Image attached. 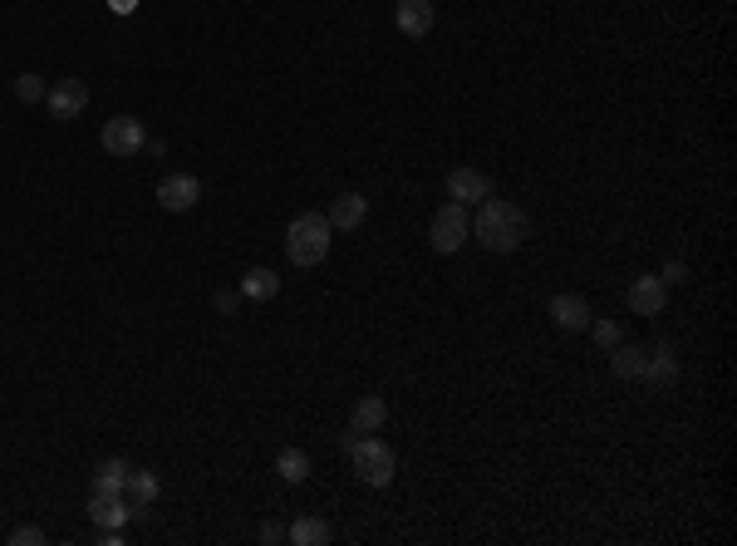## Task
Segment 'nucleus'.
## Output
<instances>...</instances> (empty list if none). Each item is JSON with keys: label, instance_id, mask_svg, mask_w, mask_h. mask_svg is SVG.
<instances>
[{"label": "nucleus", "instance_id": "obj_29", "mask_svg": "<svg viewBox=\"0 0 737 546\" xmlns=\"http://www.w3.org/2000/svg\"><path fill=\"white\" fill-rule=\"evenodd\" d=\"M109 10H114V15H133V10H138V0H109Z\"/></svg>", "mask_w": 737, "mask_h": 546}, {"label": "nucleus", "instance_id": "obj_2", "mask_svg": "<svg viewBox=\"0 0 737 546\" xmlns=\"http://www.w3.org/2000/svg\"><path fill=\"white\" fill-rule=\"evenodd\" d=\"M330 242H335V227H330L325 212H300L285 227V256H290V266H305V271L320 266L330 256Z\"/></svg>", "mask_w": 737, "mask_h": 546}, {"label": "nucleus", "instance_id": "obj_7", "mask_svg": "<svg viewBox=\"0 0 737 546\" xmlns=\"http://www.w3.org/2000/svg\"><path fill=\"white\" fill-rule=\"evenodd\" d=\"M202 202V182L192 173H172V178L158 182V207L163 212H192Z\"/></svg>", "mask_w": 737, "mask_h": 546}, {"label": "nucleus", "instance_id": "obj_23", "mask_svg": "<svg viewBox=\"0 0 737 546\" xmlns=\"http://www.w3.org/2000/svg\"><path fill=\"white\" fill-rule=\"evenodd\" d=\"M45 94H50V84H45L40 74H20V79H15V99H20V104H40Z\"/></svg>", "mask_w": 737, "mask_h": 546}, {"label": "nucleus", "instance_id": "obj_14", "mask_svg": "<svg viewBox=\"0 0 737 546\" xmlns=\"http://www.w3.org/2000/svg\"><path fill=\"white\" fill-rule=\"evenodd\" d=\"M551 320L561 330H585L590 325V301L575 296V291H561V296H551Z\"/></svg>", "mask_w": 737, "mask_h": 546}, {"label": "nucleus", "instance_id": "obj_4", "mask_svg": "<svg viewBox=\"0 0 737 546\" xmlns=\"http://www.w3.org/2000/svg\"><path fill=\"white\" fill-rule=\"evenodd\" d=\"M467 237H472V217H467V207H462V202H443V207L433 212V222H428V246H433L438 256H453Z\"/></svg>", "mask_w": 737, "mask_h": 546}, {"label": "nucleus", "instance_id": "obj_11", "mask_svg": "<svg viewBox=\"0 0 737 546\" xmlns=\"http://www.w3.org/2000/svg\"><path fill=\"white\" fill-rule=\"evenodd\" d=\"M325 217H330L335 232H359V227L369 222V197H364V192H340V197L330 202Z\"/></svg>", "mask_w": 737, "mask_h": 546}, {"label": "nucleus", "instance_id": "obj_17", "mask_svg": "<svg viewBox=\"0 0 737 546\" xmlns=\"http://www.w3.org/2000/svg\"><path fill=\"white\" fill-rule=\"evenodd\" d=\"M330 537H335V527H330L325 517H315V512H310V517H295V522L285 527V542H295V546H325Z\"/></svg>", "mask_w": 737, "mask_h": 546}, {"label": "nucleus", "instance_id": "obj_9", "mask_svg": "<svg viewBox=\"0 0 737 546\" xmlns=\"http://www.w3.org/2000/svg\"><path fill=\"white\" fill-rule=\"evenodd\" d=\"M639 384H649V389H674V384H679V355H674L669 345L644 350V374H639Z\"/></svg>", "mask_w": 737, "mask_h": 546}, {"label": "nucleus", "instance_id": "obj_6", "mask_svg": "<svg viewBox=\"0 0 737 546\" xmlns=\"http://www.w3.org/2000/svg\"><path fill=\"white\" fill-rule=\"evenodd\" d=\"M45 109H50V119H59V123L79 119V114L89 109V84H84V79H59V84H50Z\"/></svg>", "mask_w": 737, "mask_h": 546}, {"label": "nucleus", "instance_id": "obj_18", "mask_svg": "<svg viewBox=\"0 0 737 546\" xmlns=\"http://www.w3.org/2000/svg\"><path fill=\"white\" fill-rule=\"evenodd\" d=\"M241 296H246V301H276V296H281V276H276L271 266H251V271L241 276Z\"/></svg>", "mask_w": 737, "mask_h": 546}, {"label": "nucleus", "instance_id": "obj_25", "mask_svg": "<svg viewBox=\"0 0 737 546\" xmlns=\"http://www.w3.org/2000/svg\"><path fill=\"white\" fill-rule=\"evenodd\" d=\"M659 281H664V286H683V281H688V266H683V261H669Z\"/></svg>", "mask_w": 737, "mask_h": 546}, {"label": "nucleus", "instance_id": "obj_24", "mask_svg": "<svg viewBox=\"0 0 737 546\" xmlns=\"http://www.w3.org/2000/svg\"><path fill=\"white\" fill-rule=\"evenodd\" d=\"M40 542H45L40 527H15V532H10V546H40Z\"/></svg>", "mask_w": 737, "mask_h": 546}, {"label": "nucleus", "instance_id": "obj_13", "mask_svg": "<svg viewBox=\"0 0 737 546\" xmlns=\"http://www.w3.org/2000/svg\"><path fill=\"white\" fill-rule=\"evenodd\" d=\"M133 517L128 497L123 492H89V522L94 527H123Z\"/></svg>", "mask_w": 737, "mask_h": 546}, {"label": "nucleus", "instance_id": "obj_10", "mask_svg": "<svg viewBox=\"0 0 737 546\" xmlns=\"http://www.w3.org/2000/svg\"><path fill=\"white\" fill-rule=\"evenodd\" d=\"M394 25H398L403 40H423V35H433V0H398Z\"/></svg>", "mask_w": 737, "mask_h": 546}, {"label": "nucleus", "instance_id": "obj_5", "mask_svg": "<svg viewBox=\"0 0 737 546\" xmlns=\"http://www.w3.org/2000/svg\"><path fill=\"white\" fill-rule=\"evenodd\" d=\"M143 138H148V128H143V119H133V114H114V119L104 123V133H99V143H104L109 158L143 153Z\"/></svg>", "mask_w": 737, "mask_h": 546}, {"label": "nucleus", "instance_id": "obj_8", "mask_svg": "<svg viewBox=\"0 0 737 546\" xmlns=\"http://www.w3.org/2000/svg\"><path fill=\"white\" fill-rule=\"evenodd\" d=\"M492 197V178L477 173V168H453L448 173V202H462V207H477Z\"/></svg>", "mask_w": 737, "mask_h": 546}, {"label": "nucleus", "instance_id": "obj_16", "mask_svg": "<svg viewBox=\"0 0 737 546\" xmlns=\"http://www.w3.org/2000/svg\"><path fill=\"white\" fill-rule=\"evenodd\" d=\"M123 497H128L133 517H138V512H148V502L158 497V473H153V468H128V483H123Z\"/></svg>", "mask_w": 737, "mask_h": 546}, {"label": "nucleus", "instance_id": "obj_12", "mask_svg": "<svg viewBox=\"0 0 737 546\" xmlns=\"http://www.w3.org/2000/svg\"><path fill=\"white\" fill-rule=\"evenodd\" d=\"M669 301V286L659 276H634L629 281V315H659Z\"/></svg>", "mask_w": 737, "mask_h": 546}, {"label": "nucleus", "instance_id": "obj_26", "mask_svg": "<svg viewBox=\"0 0 737 546\" xmlns=\"http://www.w3.org/2000/svg\"><path fill=\"white\" fill-rule=\"evenodd\" d=\"M256 537H261L266 546H281L285 542V527H281V522H261V532H256Z\"/></svg>", "mask_w": 737, "mask_h": 546}, {"label": "nucleus", "instance_id": "obj_27", "mask_svg": "<svg viewBox=\"0 0 737 546\" xmlns=\"http://www.w3.org/2000/svg\"><path fill=\"white\" fill-rule=\"evenodd\" d=\"M143 153H148V158H163L168 143H163V138H143Z\"/></svg>", "mask_w": 737, "mask_h": 546}, {"label": "nucleus", "instance_id": "obj_20", "mask_svg": "<svg viewBox=\"0 0 737 546\" xmlns=\"http://www.w3.org/2000/svg\"><path fill=\"white\" fill-rule=\"evenodd\" d=\"M610 369H615V379H639V374H644V350L620 340V345L610 350Z\"/></svg>", "mask_w": 737, "mask_h": 546}, {"label": "nucleus", "instance_id": "obj_28", "mask_svg": "<svg viewBox=\"0 0 737 546\" xmlns=\"http://www.w3.org/2000/svg\"><path fill=\"white\" fill-rule=\"evenodd\" d=\"M217 310L231 315V310H236V291H217Z\"/></svg>", "mask_w": 737, "mask_h": 546}, {"label": "nucleus", "instance_id": "obj_1", "mask_svg": "<svg viewBox=\"0 0 737 546\" xmlns=\"http://www.w3.org/2000/svg\"><path fill=\"white\" fill-rule=\"evenodd\" d=\"M472 237L487 246V251H516V246L531 237V217L516 202H507V197H487V202H477Z\"/></svg>", "mask_w": 737, "mask_h": 546}, {"label": "nucleus", "instance_id": "obj_22", "mask_svg": "<svg viewBox=\"0 0 737 546\" xmlns=\"http://www.w3.org/2000/svg\"><path fill=\"white\" fill-rule=\"evenodd\" d=\"M585 330L595 335V345H600V350H615V345L624 340L620 320H600V315H590V325H585Z\"/></svg>", "mask_w": 737, "mask_h": 546}, {"label": "nucleus", "instance_id": "obj_15", "mask_svg": "<svg viewBox=\"0 0 737 546\" xmlns=\"http://www.w3.org/2000/svg\"><path fill=\"white\" fill-rule=\"evenodd\" d=\"M384 424H389V404H384L379 394L354 399V409H349V428H354V433H379Z\"/></svg>", "mask_w": 737, "mask_h": 546}, {"label": "nucleus", "instance_id": "obj_19", "mask_svg": "<svg viewBox=\"0 0 737 546\" xmlns=\"http://www.w3.org/2000/svg\"><path fill=\"white\" fill-rule=\"evenodd\" d=\"M128 458H104L99 468H94V478H89V487L94 492H123V483H128Z\"/></svg>", "mask_w": 737, "mask_h": 546}, {"label": "nucleus", "instance_id": "obj_3", "mask_svg": "<svg viewBox=\"0 0 737 546\" xmlns=\"http://www.w3.org/2000/svg\"><path fill=\"white\" fill-rule=\"evenodd\" d=\"M349 458H354V473H359V483H364V487H389V483H394L398 458H394V448H389L384 438L359 433V443L349 448Z\"/></svg>", "mask_w": 737, "mask_h": 546}, {"label": "nucleus", "instance_id": "obj_21", "mask_svg": "<svg viewBox=\"0 0 737 546\" xmlns=\"http://www.w3.org/2000/svg\"><path fill=\"white\" fill-rule=\"evenodd\" d=\"M276 473H281L285 483H305L310 478V453L305 448H281L276 453Z\"/></svg>", "mask_w": 737, "mask_h": 546}]
</instances>
